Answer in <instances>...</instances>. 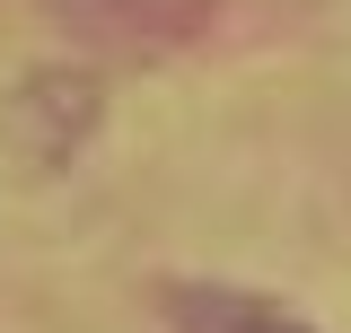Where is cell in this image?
Here are the masks:
<instances>
[{
    "label": "cell",
    "mask_w": 351,
    "mask_h": 333,
    "mask_svg": "<svg viewBox=\"0 0 351 333\" xmlns=\"http://www.w3.org/2000/svg\"><path fill=\"white\" fill-rule=\"evenodd\" d=\"M106 114V88L88 71H27L0 106V149L27 166V175H53L88 149V132Z\"/></svg>",
    "instance_id": "obj_1"
},
{
    "label": "cell",
    "mask_w": 351,
    "mask_h": 333,
    "mask_svg": "<svg viewBox=\"0 0 351 333\" xmlns=\"http://www.w3.org/2000/svg\"><path fill=\"white\" fill-rule=\"evenodd\" d=\"M176 333H307L299 316H281V307H263L246 290H219V281H167L158 290Z\"/></svg>",
    "instance_id": "obj_2"
},
{
    "label": "cell",
    "mask_w": 351,
    "mask_h": 333,
    "mask_svg": "<svg viewBox=\"0 0 351 333\" xmlns=\"http://www.w3.org/2000/svg\"><path fill=\"white\" fill-rule=\"evenodd\" d=\"M62 9H123V0H62Z\"/></svg>",
    "instance_id": "obj_3"
}]
</instances>
